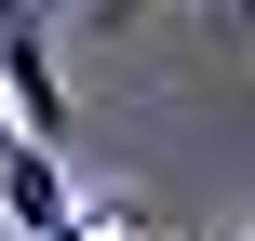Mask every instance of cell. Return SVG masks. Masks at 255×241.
Returning <instances> with one entry per match:
<instances>
[{
	"mask_svg": "<svg viewBox=\"0 0 255 241\" xmlns=\"http://www.w3.org/2000/svg\"><path fill=\"white\" fill-rule=\"evenodd\" d=\"M0 94H13V121H27V148H54L67 161V80H54V27L40 13H0Z\"/></svg>",
	"mask_w": 255,
	"mask_h": 241,
	"instance_id": "1",
	"label": "cell"
},
{
	"mask_svg": "<svg viewBox=\"0 0 255 241\" xmlns=\"http://www.w3.org/2000/svg\"><path fill=\"white\" fill-rule=\"evenodd\" d=\"M0 215H13V241H54L67 215H81L67 161H54V148H13V161H0Z\"/></svg>",
	"mask_w": 255,
	"mask_h": 241,
	"instance_id": "2",
	"label": "cell"
},
{
	"mask_svg": "<svg viewBox=\"0 0 255 241\" xmlns=\"http://www.w3.org/2000/svg\"><path fill=\"white\" fill-rule=\"evenodd\" d=\"M54 241H148V215H134V201H81Z\"/></svg>",
	"mask_w": 255,
	"mask_h": 241,
	"instance_id": "3",
	"label": "cell"
},
{
	"mask_svg": "<svg viewBox=\"0 0 255 241\" xmlns=\"http://www.w3.org/2000/svg\"><path fill=\"white\" fill-rule=\"evenodd\" d=\"M13 148H27V121H13V94H0V161H13Z\"/></svg>",
	"mask_w": 255,
	"mask_h": 241,
	"instance_id": "4",
	"label": "cell"
}]
</instances>
